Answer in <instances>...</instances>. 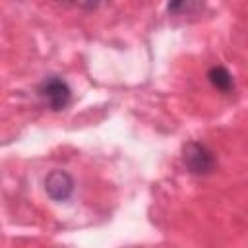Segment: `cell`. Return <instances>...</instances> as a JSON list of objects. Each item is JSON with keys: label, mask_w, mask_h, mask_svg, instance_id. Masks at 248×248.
<instances>
[{"label": "cell", "mask_w": 248, "mask_h": 248, "mask_svg": "<svg viewBox=\"0 0 248 248\" xmlns=\"http://www.w3.org/2000/svg\"><path fill=\"white\" fill-rule=\"evenodd\" d=\"M207 79H209V83H211L217 91H221V93H231V91L234 89V79H232L231 72H229L225 66H213V68H209Z\"/></svg>", "instance_id": "4"}, {"label": "cell", "mask_w": 248, "mask_h": 248, "mask_svg": "<svg viewBox=\"0 0 248 248\" xmlns=\"http://www.w3.org/2000/svg\"><path fill=\"white\" fill-rule=\"evenodd\" d=\"M170 14H178V12H192V10H198L202 8V4H196V2H172L167 6Z\"/></svg>", "instance_id": "5"}, {"label": "cell", "mask_w": 248, "mask_h": 248, "mask_svg": "<svg viewBox=\"0 0 248 248\" xmlns=\"http://www.w3.org/2000/svg\"><path fill=\"white\" fill-rule=\"evenodd\" d=\"M37 93H39V97L45 101V105L50 110H64L70 105V101H72V89H70V85L62 78H58V76L45 78L39 83Z\"/></svg>", "instance_id": "1"}, {"label": "cell", "mask_w": 248, "mask_h": 248, "mask_svg": "<svg viewBox=\"0 0 248 248\" xmlns=\"http://www.w3.org/2000/svg\"><path fill=\"white\" fill-rule=\"evenodd\" d=\"M182 161L186 165V169L192 172V174H198V176H203V174H209L215 170V155L211 153V149L205 145V143H200V141H188L182 149Z\"/></svg>", "instance_id": "2"}, {"label": "cell", "mask_w": 248, "mask_h": 248, "mask_svg": "<svg viewBox=\"0 0 248 248\" xmlns=\"http://www.w3.org/2000/svg\"><path fill=\"white\" fill-rule=\"evenodd\" d=\"M45 192L54 202L70 200V196L74 192V178H72V174L62 170V169L50 170L46 174V178H45Z\"/></svg>", "instance_id": "3"}]
</instances>
